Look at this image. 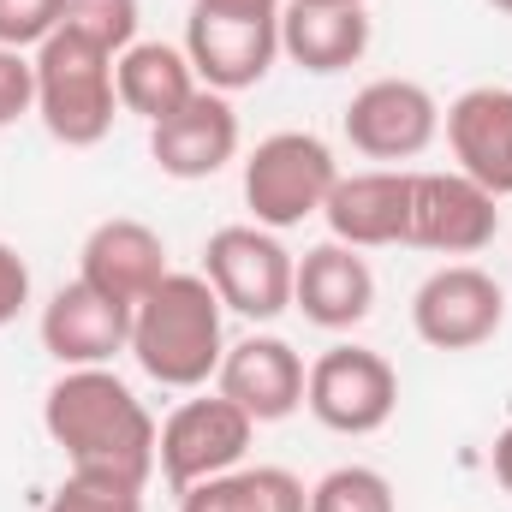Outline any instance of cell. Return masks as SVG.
<instances>
[{
  "label": "cell",
  "instance_id": "1",
  "mask_svg": "<svg viewBox=\"0 0 512 512\" xmlns=\"http://www.w3.org/2000/svg\"><path fill=\"white\" fill-rule=\"evenodd\" d=\"M42 429L66 453L72 477H102V483H126V489H143L155 477L161 429H155L149 405L108 364L102 370H66L48 387Z\"/></svg>",
  "mask_w": 512,
  "mask_h": 512
},
{
  "label": "cell",
  "instance_id": "2",
  "mask_svg": "<svg viewBox=\"0 0 512 512\" xmlns=\"http://www.w3.org/2000/svg\"><path fill=\"white\" fill-rule=\"evenodd\" d=\"M221 298L203 274H167L149 298H137L131 310V340L126 352L137 358V370L161 387H191L215 382L221 358H227V334H221Z\"/></svg>",
  "mask_w": 512,
  "mask_h": 512
},
{
  "label": "cell",
  "instance_id": "3",
  "mask_svg": "<svg viewBox=\"0 0 512 512\" xmlns=\"http://www.w3.org/2000/svg\"><path fill=\"white\" fill-rule=\"evenodd\" d=\"M30 60H36V114L48 137L66 149H96L120 120L114 54L78 30H54Z\"/></svg>",
  "mask_w": 512,
  "mask_h": 512
},
{
  "label": "cell",
  "instance_id": "4",
  "mask_svg": "<svg viewBox=\"0 0 512 512\" xmlns=\"http://www.w3.org/2000/svg\"><path fill=\"white\" fill-rule=\"evenodd\" d=\"M334 185H340V161L316 131H274L245 155V209L268 233H286L322 215Z\"/></svg>",
  "mask_w": 512,
  "mask_h": 512
},
{
  "label": "cell",
  "instance_id": "5",
  "mask_svg": "<svg viewBox=\"0 0 512 512\" xmlns=\"http://www.w3.org/2000/svg\"><path fill=\"white\" fill-rule=\"evenodd\" d=\"M292 274H298V256L280 245V233H268L256 221L221 227L203 245V280L245 322H274L292 310Z\"/></svg>",
  "mask_w": 512,
  "mask_h": 512
},
{
  "label": "cell",
  "instance_id": "6",
  "mask_svg": "<svg viewBox=\"0 0 512 512\" xmlns=\"http://www.w3.org/2000/svg\"><path fill=\"white\" fill-rule=\"evenodd\" d=\"M304 405L334 435H376L399 411V370L370 346H328L304 376Z\"/></svg>",
  "mask_w": 512,
  "mask_h": 512
},
{
  "label": "cell",
  "instance_id": "7",
  "mask_svg": "<svg viewBox=\"0 0 512 512\" xmlns=\"http://www.w3.org/2000/svg\"><path fill=\"white\" fill-rule=\"evenodd\" d=\"M501 322H507V292L477 262H447L411 292V328L435 352H477L501 334Z\"/></svg>",
  "mask_w": 512,
  "mask_h": 512
},
{
  "label": "cell",
  "instance_id": "8",
  "mask_svg": "<svg viewBox=\"0 0 512 512\" xmlns=\"http://www.w3.org/2000/svg\"><path fill=\"white\" fill-rule=\"evenodd\" d=\"M256 423L227 399V393H203V399H185L167 423H161V447H155V465L161 477L185 495L209 477H227L245 465L251 453Z\"/></svg>",
  "mask_w": 512,
  "mask_h": 512
},
{
  "label": "cell",
  "instance_id": "9",
  "mask_svg": "<svg viewBox=\"0 0 512 512\" xmlns=\"http://www.w3.org/2000/svg\"><path fill=\"white\" fill-rule=\"evenodd\" d=\"M501 233V197H489L477 179L453 173H411V233L405 245L435 256H477Z\"/></svg>",
  "mask_w": 512,
  "mask_h": 512
},
{
  "label": "cell",
  "instance_id": "10",
  "mask_svg": "<svg viewBox=\"0 0 512 512\" xmlns=\"http://www.w3.org/2000/svg\"><path fill=\"white\" fill-rule=\"evenodd\" d=\"M441 137V102L417 78H376L346 108V143L370 161H417Z\"/></svg>",
  "mask_w": 512,
  "mask_h": 512
},
{
  "label": "cell",
  "instance_id": "11",
  "mask_svg": "<svg viewBox=\"0 0 512 512\" xmlns=\"http://www.w3.org/2000/svg\"><path fill=\"white\" fill-rule=\"evenodd\" d=\"M185 60H191L203 90H221V96L256 90L280 60V18H227V12H197L191 6Z\"/></svg>",
  "mask_w": 512,
  "mask_h": 512
},
{
  "label": "cell",
  "instance_id": "12",
  "mask_svg": "<svg viewBox=\"0 0 512 512\" xmlns=\"http://www.w3.org/2000/svg\"><path fill=\"white\" fill-rule=\"evenodd\" d=\"M126 340L131 310L102 298L90 280H72L42 304V352L66 370H102L114 364V352H126Z\"/></svg>",
  "mask_w": 512,
  "mask_h": 512
},
{
  "label": "cell",
  "instance_id": "13",
  "mask_svg": "<svg viewBox=\"0 0 512 512\" xmlns=\"http://www.w3.org/2000/svg\"><path fill=\"white\" fill-rule=\"evenodd\" d=\"M322 221L340 245L352 251H382L405 245L411 233V173L405 167H370V173H340V185L322 203Z\"/></svg>",
  "mask_w": 512,
  "mask_h": 512
},
{
  "label": "cell",
  "instance_id": "14",
  "mask_svg": "<svg viewBox=\"0 0 512 512\" xmlns=\"http://www.w3.org/2000/svg\"><path fill=\"white\" fill-rule=\"evenodd\" d=\"M149 155L167 179H215L239 155V114L221 90H197L179 114L149 126Z\"/></svg>",
  "mask_w": 512,
  "mask_h": 512
},
{
  "label": "cell",
  "instance_id": "15",
  "mask_svg": "<svg viewBox=\"0 0 512 512\" xmlns=\"http://www.w3.org/2000/svg\"><path fill=\"white\" fill-rule=\"evenodd\" d=\"M304 358L280 340V334H251L239 346H227L221 370H215V393H227L251 423H280L304 405Z\"/></svg>",
  "mask_w": 512,
  "mask_h": 512
},
{
  "label": "cell",
  "instance_id": "16",
  "mask_svg": "<svg viewBox=\"0 0 512 512\" xmlns=\"http://www.w3.org/2000/svg\"><path fill=\"white\" fill-rule=\"evenodd\" d=\"M167 245L155 227L131 221V215H114L102 227H90L84 251H78V280H90L102 298L137 310V298H149L161 280H167Z\"/></svg>",
  "mask_w": 512,
  "mask_h": 512
},
{
  "label": "cell",
  "instance_id": "17",
  "mask_svg": "<svg viewBox=\"0 0 512 512\" xmlns=\"http://www.w3.org/2000/svg\"><path fill=\"white\" fill-rule=\"evenodd\" d=\"M447 143L465 179H477L489 197H512V90L477 84L447 108Z\"/></svg>",
  "mask_w": 512,
  "mask_h": 512
},
{
  "label": "cell",
  "instance_id": "18",
  "mask_svg": "<svg viewBox=\"0 0 512 512\" xmlns=\"http://www.w3.org/2000/svg\"><path fill=\"white\" fill-rule=\"evenodd\" d=\"M292 310H304V322H316L328 334L358 328L376 310V274H370V262L352 245H340V239L304 251L298 256V274H292Z\"/></svg>",
  "mask_w": 512,
  "mask_h": 512
},
{
  "label": "cell",
  "instance_id": "19",
  "mask_svg": "<svg viewBox=\"0 0 512 512\" xmlns=\"http://www.w3.org/2000/svg\"><path fill=\"white\" fill-rule=\"evenodd\" d=\"M280 54L316 78H334L370 54V12L364 6H286Z\"/></svg>",
  "mask_w": 512,
  "mask_h": 512
},
{
  "label": "cell",
  "instance_id": "20",
  "mask_svg": "<svg viewBox=\"0 0 512 512\" xmlns=\"http://www.w3.org/2000/svg\"><path fill=\"white\" fill-rule=\"evenodd\" d=\"M114 90H120V108L126 114L155 126V120L179 114L203 84H197L185 48H173V42H131L126 54L114 60Z\"/></svg>",
  "mask_w": 512,
  "mask_h": 512
},
{
  "label": "cell",
  "instance_id": "21",
  "mask_svg": "<svg viewBox=\"0 0 512 512\" xmlns=\"http://www.w3.org/2000/svg\"><path fill=\"white\" fill-rule=\"evenodd\" d=\"M179 512H310V489L280 465H239L185 489Z\"/></svg>",
  "mask_w": 512,
  "mask_h": 512
},
{
  "label": "cell",
  "instance_id": "22",
  "mask_svg": "<svg viewBox=\"0 0 512 512\" xmlns=\"http://www.w3.org/2000/svg\"><path fill=\"white\" fill-rule=\"evenodd\" d=\"M310 512H399V495L376 465H334L310 489Z\"/></svg>",
  "mask_w": 512,
  "mask_h": 512
},
{
  "label": "cell",
  "instance_id": "23",
  "mask_svg": "<svg viewBox=\"0 0 512 512\" xmlns=\"http://www.w3.org/2000/svg\"><path fill=\"white\" fill-rule=\"evenodd\" d=\"M137 0H60V30L90 36L96 48H108L114 60L137 42Z\"/></svg>",
  "mask_w": 512,
  "mask_h": 512
},
{
  "label": "cell",
  "instance_id": "24",
  "mask_svg": "<svg viewBox=\"0 0 512 512\" xmlns=\"http://www.w3.org/2000/svg\"><path fill=\"white\" fill-rule=\"evenodd\" d=\"M42 512H143V489H126V483H102V477H72L48 495Z\"/></svg>",
  "mask_w": 512,
  "mask_h": 512
},
{
  "label": "cell",
  "instance_id": "25",
  "mask_svg": "<svg viewBox=\"0 0 512 512\" xmlns=\"http://www.w3.org/2000/svg\"><path fill=\"white\" fill-rule=\"evenodd\" d=\"M60 30V0H0V48H42Z\"/></svg>",
  "mask_w": 512,
  "mask_h": 512
},
{
  "label": "cell",
  "instance_id": "26",
  "mask_svg": "<svg viewBox=\"0 0 512 512\" xmlns=\"http://www.w3.org/2000/svg\"><path fill=\"white\" fill-rule=\"evenodd\" d=\"M36 114V60L24 48H0V131Z\"/></svg>",
  "mask_w": 512,
  "mask_h": 512
},
{
  "label": "cell",
  "instance_id": "27",
  "mask_svg": "<svg viewBox=\"0 0 512 512\" xmlns=\"http://www.w3.org/2000/svg\"><path fill=\"white\" fill-rule=\"evenodd\" d=\"M24 304H30V262L0 239V328H6V322H18V316H24Z\"/></svg>",
  "mask_w": 512,
  "mask_h": 512
},
{
  "label": "cell",
  "instance_id": "28",
  "mask_svg": "<svg viewBox=\"0 0 512 512\" xmlns=\"http://www.w3.org/2000/svg\"><path fill=\"white\" fill-rule=\"evenodd\" d=\"M197 12H227V18H280L286 0H191Z\"/></svg>",
  "mask_w": 512,
  "mask_h": 512
},
{
  "label": "cell",
  "instance_id": "29",
  "mask_svg": "<svg viewBox=\"0 0 512 512\" xmlns=\"http://www.w3.org/2000/svg\"><path fill=\"white\" fill-rule=\"evenodd\" d=\"M489 465H495V483L512 495V423L495 435V453H489Z\"/></svg>",
  "mask_w": 512,
  "mask_h": 512
},
{
  "label": "cell",
  "instance_id": "30",
  "mask_svg": "<svg viewBox=\"0 0 512 512\" xmlns=\"http://www.w3.org/2000/svg\"><path fill=\"white\" fill-rule=\"evenodd\" d=\"M286 6H370V0H286Z\"/></svg>",
  "mask_w": 512,
  "mask_h": 512
},
{
  "label": "cell",
  "instance_id": "31",
  "mask_svg": "<svg viewBox=\"0 0 512 512\" xmlns=\"http://www.w3.org/2000/svg\"><path fill=\"white\" fill-rule=\"evenodd\" d=\"M489 6H495V12H507V18H512V0H489Z\"/></svg>",
  "mask_w": 512,
  "mask_h": 512
}]
</instances>
